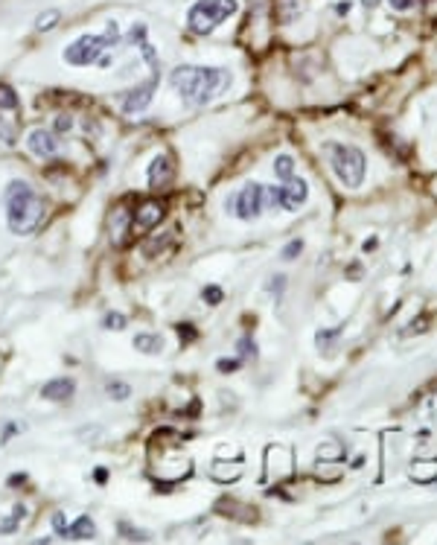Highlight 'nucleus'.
Here are the masks:
<instances>
[{
  "label": "nucleus",
  "instance_id": "nucleus-1",
  "mask_svg": "<svg viewBox=\"0 0 437 545\" xmlns=\"http://www.w3.org/2000/svg\"><path fill=\"white\" fill-rule=\"evenodd\" d=\"M173 88L181 97L192 105H207L210 100H216L228 85H231V74L225 67H199V64H181L173 70L169 76Z\"/></svg>",
  "mask_w": 437,
  "mask_h": 545
},
{
  "label": "nucleus",
  "instance_id": "nucleus-2",
  "mask_svg": "<svg viewBox=\"0 0 437 545\" xmlns=\"http://www.w3.org/2000/svg\"><path fill=\"white\" fill-rule=\"evenodd\" d=\"M4 207H6V225L18 236H30L47 216V199L38 196L27 181H9L4 189Z\"/></svg>",
  "mask_w": 437,
  "mask_h": 545
},
{
  "label": "nucleus",
  "instance_id": "nucleus-3",
  "mask_svg": "<svg viewBox=\"0 0 437 545\" xmlns=\"http://www.w3.org/2000/svg\"><path fill=\"white\" fill-rule=\"evenodd\" d=\"M236 0H196L187 12V30L196 35H210L218 23H225L231 15H236Z\"/></svg>",
  "mask_w": 437,
  "mask_h": 545
},
{
  "label": "nucleus",
  "instance_id": "nucleus-4",
  "mask_svg": "<svg viewBox=\"0 0 437 545\" xmlns=\"http://www.w3.org/2000/svg\"><path fill=\"white\" fill-rule=\"evenodd\" d=\"M324 152H327V158H330L332 172H335L338 178H342V184H344V187H350V189L361 187V181H364V170H368V163H364L361 149L347 146V143H327V146H324Z\"/></svg>",
  "mask_w": 437,
  "mask_h": 545
},
{
  "label": "nucleus",
  "instance_id": "nucleus-5",
  "mask_svg": "<svg viewBox=\"0 0 437 545\" xmlns=\"http://www.w3.org/2000/svg\"><path fill=\"white\" fill-rule=\"evenodd\" d=\"M111 47H117L105 33L103 35H93V33H85L79 38H73L64 50H62V59L73 67H91V64H100L103 56L111 50Z\"/></svg>",
  "mask_w": 437,
  "mask_h": 545
},
{
  "label": "nucleus",
  "instance_id": "nucleus-6",
  "mask_svg": "<svg viewBox=\"0 0 437 545\" xmlns=\"http://www.w3.org/2000/svg\"><path fill=\"white\" fill-rule=\"evenodd\" d=\"M225 207L231 216H236L242 222H254L265 207V184H245L233 196H228Z\"/></svg>",
  "mask_w": 437,
  "mask_h": 545
},
{
  "label": "nucleus",
  "instance_id": "nucleus-7",
  "mask_svg": "<svg viewBox=\"0 0 437 545\" xmlns=\"http://www.w3.org/2000/svg\"><path fill=\"white\" fill-rule=\"evenodd\" d=\"M309 196V187L303 178L291 175L289 181H280V187H265V204L280 210H298Z\"/></svg>",
  "mask_w": 437,
  "mask_h": 545
},
{
  "label": "nucleus",
  "instance_id": "nucleus-8",
  "mask_svg": "<svg viewBox=\"0 0 437 545\" xmlns=\"http://www.w3.org/2000/svg\"><path fill=\"white\" fill-rule=\"evenodd\" d=\"M158 79H161L158 64H152V76H149V82L137 85L134 90H129L126 97H123V111H126V114H140V111L149 108V102H152V97H155V88H158Z\"/></svg>",
  "mask_w": 437,
  "mask_h": 545
},
{
  "label": "nucleus",
  "instance_id": "nucleus-9",
  "mask_svg": "<svg viewBox=\"0 0 437 545\" xmlns=\"http://www.w3.org/2000/svg\"><path fill=\"white\" fill-rule=\"evenodd\" d=\"M27 146L33 155L38 158H53L59 152V140H56V131H47V129H33L30 137H27Z\"/></svg>",
  "mask_w": 437,
  "mask_h": 545
},
{
  "label": "nucleus",
  "instance_id": "nucleus-10",
  "mask_svg": "<svg viewBox=\"0 0 437 545\" xmlns=\"http://www.w3.org/2000/svg\"><path fill=\"white\" fill-rule=\"evenodd\" d=\"M73 391H76V382H73L70 376H56V379H50V382H44L41 397L53 399V402H64V399L73 397Z\"/></svg>",
  "mask_w": 437,
  "mask_h": 545
},
{
  "label": "nucleus",
  "instance_id": "nucleus-11",
  "mask_svg": "<svg viewBox=\"0 0 437 545\" xmlns=\"http://www.w3.org/2000/svg\"><path fill=\"white\" fill-rule=\"evenodd\" d=\"M161 219H163V204H161V201H146V204H140L137 213H134V228H137V230H149V228H155Z\"/></svg>",
  "mask_w": 437,
  "mask_h": 545
},
{
  "label": "nucleus",
  "instance_id": "nucleus-12",
  "mask_svg": "<svg viewBox=\"0 0 437 545\" xmlns=\"http://www.w3.org/2000/svg\"><path fill=\"white\" fill-rule=\"evenodd\" d=\"M169 178H173V160H169L166 155H158L149 163V184L152 187H163V184H169Z\"/></svg>",
  "mask_w": 437,
  "mask_h": 545
},
{
  "label": "nucleus",
  "instance_id": "nucleus-13",
  "mask_svg": "<svg viewBox=\"0 0 437 545\" xmlns=\"http://www.w3.org/2000/svg\"><path fill=\"white\" fill-rule=\"evenodd\" d=\"M62 537H67V539H70V537H73V539H96V525H93L91 516H79L70 528H64Z\"/></svg>",
  "mask_w": 437,
  "mask_h": 545
},
{
  "label": "nucleus",
  "instance_id": "nucleus-14",
  "mask_svg": "<svg viewBox=\"0 0 437 545\" xmlns=\"http://www.w3.org/2000/svg\"><path fill=\"white\" fill-rule=\"evenodd\" d=\"M134 347L140 350V353H161L163 350V339L158 336V333H137L134 336Z\"/></svg>",
  "mask_w": 437,
  "mask_h": 545
},
{
  "label": "nucleus",
  "instance_id": "nucleus-15",
  "mask_svg": "<svg viewBox=\"0 0 437 545\" xmlns=\"http://www.w3.org/2000/svg\"><path fill=\"white\" fill-rule=\"evenodd\" d=\"M274 175L280 181H289L291 175H295V158H291V155H277L274 158Z\"/></svg>",
  "mask_w": 437,
  "mask_h": 545
},
{
  "label": "nucleus",
  "instance_id": "nucleus-16",
  "mask_svg": "<svg viewBox=\"0 0 437 545\" xmlns=\"http://www.w3.org/2000/svg\"><path fill=\"white\" fill-rule=\"evenodd\" d=\"M105 394H108V399H114V402H123V399L132 397V385H129V382H108V385H105Z\"/></svg>",
  "mask_w": 437,
  "mask_h": 545
},
{
  "label": "nucleus",
  "instance_id": "nucleus-17",
  "mask_svg": "<svg viewBox=\"0 0 437 545\" xmlns=\"http://www.w3.org/2000/svg\"><path fill=\"white\" fill-rule=\"evenodd\" d=\"M59 18H62V12L59 9H50V12H41L38 18H35V30L38 33H47V30H53L56 23H59Z\"/></svg>",
  "mask_w": 437,
  "mask_h": 545
},
{
  "label": "nucleus",
  "instance_id": "nucleus-18",
  "mask_svg": "<svg viewBox=\"0 0 437 545\" xmlns=\"http://www.w3.org/2000/svg\"><path fill=\"white\" fill-rule=\"evenodd\" d=\"M117 531L123 534L129 542H146V539H149V531H137V528L129 525V522H117Z\"/></svg>",
  "mask_w": 437,
  "mask_h": 545
},
{
  "label": "nucleus",
  "instance_id": "nucleus-19",
  "mask_svg": "<svg viewBox=\"0 0 437 545\" xmlns=\"http://www.w3.org/2000/svg\"><path fill=\"white\" fill-rule=\"evenodd\" d=\"M18 108V93L9 85H0V111H12Z\"/></svg>",
  "mask_w": 437,
  "mask_h": 545
},
{
  "label": "nucleus",
  "instance_id": "nucleus-20",
  "mask_svg": "<svg viewBox=\"0 0 437 545\" xmlns=\"http://www.w3.org/2000/svg\"><path fill=\"white\" fill-rule=\"evenodd\" d=\"M103 324H105V329H126V315L123 312H108Z\"/></svg>",
  "mask_w": 437,
  "mask_h": 545
},
{
  "label": "nucleus",
  "instance_id": "nucleus-21",
  "mask_svg": "<svg viewBox=\"0 0 437 545\" xmlns=\"http://www.w3.org/2000/svg\"><path fill=\"white\" fill-rule=\"evenodd\" d=\"M202 298H204L210 306H218V303H222V298H225V292L218 289V286H207V289L202 292Z\"/></svg>",
  "mask_w": 437,
  "mask_h": 545
},
{
  "label": "nucleus",
  "instance_id": "nucleus-22",
  "mask_svg": "<svg viewBox=\"0 0 437 545\" xmlns=\"http://www.w3.org/2000/svg\"><path fill=\"white\" fill-rule=\"evenodd\" d=\"M0 140H4L6 146H12L15 143V126H9L4 117H0Z\"/></svg>",
  "mask_w": 437,
  "mask_h": 545
},
{
  "label": "nucleus",
  "instance_id": "nucleus-23",
  "mask_svg": "<svg viewBox=\"0 0 437 545\" xmlns=\"http://www.w3.org/2000/svg\"><path fill=\"white\" fill-rule=\"evenodd\" d=\"M146 35H149V30H146V23H134L132 33H129V41H132V44H143V41H146Z\"/></svg>",
  "mask_w": 437,
  "mask_h": 545
},
{
  "label": "nucleus",
  "instance_id": "nucleus-24",
  "mask_svg": "<svg viewBox=\"0 0 437 545\" xmlns=\"http://www.w3.org/2000/svg\"><path fill=\"white\" fill-rule=\"evenodd\" d=\"M303 251V242L301 240H295V242H289L286 248H283V259H295L298 254Z\"/></svg>",
  "mask_w": 437,
  "mask_h": 545
},
{
  "label": "nucleus",
  "instance_id": "nucleus-25",
  "mask_svg": "<svg viewBox=\"0 0 437 545\" xmlns=\"http://www.w3.org/2000/svg\"><path fill=\"white\" fill-rule=\"evenodd\" d=\"M73 129V117H67V114H62L59 120H56V131H70Z\"/></svg>",
  "mask_w": 437,
  "mask_h": 545
},
{
  "label": "nucleus",
  "instance_id": "nucleus-26",
  "mask_svg": "<svg viewBox=\"0 0 437 545\" xmlns=\"http://www.w3.org/2000/svg\"><path fill=\"white\" fill-rule=\"evenodd\" d=\"M391 6H394V9H400V12H405V9L414 6V0H391Z\"/></svg>",
  "mask_w": 437,
  "mask_h": 545
},
{
  "label": "nucleus",
  "instance_id": "nucleus-27",
  "mask_svg": "<svg viewBox=\"0 0 437 545\" xmlns=\"http://www.w3.org/2000/svg\"><path fill=\"white\" fill-rule=\"evenodd\" d=\"M239 347H242V356H254V344H251L248 339H242Z\"/></svg>",
  "mask_w": 437,
  "mask_h": 545
},
{
  "label": "nucleus",
  "instance_id": "nucleus-28",
  "mask_svg": "<svg viewBox=\"0 0 437 545\" xmlns=\"http://www.w3.org/2000/svg\"><path fill=\"white\" fill-rule=\"evenodd\" d=\"M218 368H222V370H236L239 362H218Z\"/></svg>",
  "mask_w": 437,
  "mask_h": 545
},
{
  "label": "nucleus",
  "instance_id": "nucleus-29",
  "mask_svg": "<svg viewBox=\"0 0 437 545\" xmlns=\"http://www.w3.org/2000/svg\"><path fill=\"white\" fill-rule=\"evenodd\" d=\"M379 4V0H364V6H376Z\"/></svg>",
  "mask_w": 437,
  "mask_h": 545
}]
</instances>
